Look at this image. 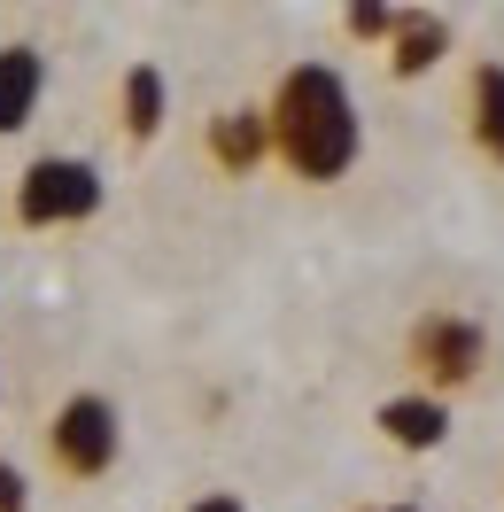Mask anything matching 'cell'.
<instances>
[{"label":"cell","instance_id":"3957f363","mask_svg":"<svg viewBox=\"0 0 504 512\" xmlns=\"http://www.w3.org/2000/svg\"><path fill=\"white\" fill-rule=\"evenodd\" d=\"M117 404L109 396H70L63 412H55V458H63V474H78V481H94V474H109L117 466Z\"/></svg>","mask_w":504,"mask_h":512},{"label":"cell","instance_id":"9c48e42d","mask_svg":"<svg viewBox=\"0 0 504 512\" xmlns=\"http://www.w3.org/2000/svg\"><path fill=\"white\" fill-rule=\"evenodd\" d=\"M473 140H481V156L504 163V63H481L473 70Z\"/></svg>","mask_w":504,"mask_h":512},{"label":"cell","instance_id":"ba28073f","mask_svg":"<svg viewBox=\"0 0 504 512\" xmlns=\"http://www.w3.org/2000/svg\"><path fill=\"white\" fill-rule=\"evenodd\" d=\"M264 148H272V132H264V109H225L218 125H210V156H218L225 171H249Z\"/></svg>","mask_w":504,"mask_h":512},{"label":"cell","instance_id":"7a4b0ae2","mask_svg":"<svg viewBox=\"0 0 504 512\" xmlns=\"http://www.w3.org/2000/svg\"><path fill=\"white\" fill-rule=\"evenodd\" d=\"M101 210V171L86 156H39L16 187V218L24 225H78Z\"/></svg>","mask_w":504,"mask_h":512},{"label":"cell","instance_id":"8fae6325","mask_svg":"<svg viewBox=\"0 0 504 512\" xmlns=\"http://www.w3.org/2000/svg\"><path fill=\"white\" fill-rule=\"evenodd\" d=\"M349 32H357V39H380V32H396V8H349Z\"/></svg>","mask_w":504,"mask_h":512},{"label":"cell","instance_id":"4fadbf2b","mask_svg":"<svg viewBox=\"0 0 504 512\" xmlns=\"http://www.w3.org/2000/svg\"><path fill=\"white\" fill-rule=\"evenodd\" d=\"M187 512H249L241 497H202V505H187Z\"/></svg>","mask_w":504,"mask_h":512},{"label":"cell","instance_id":"277c9868","mask_svg":"<svg viewBox=\"0 0 504 512\" xmlns=\"http://www.w3.org/2000/svg\"><path fill=\"white\" fill-rule=\"evenodd\" d=\"M481 350H489V342H481V326L458 319V311H435V319L411 326V357H419V365H427L442 388L473 381V373H481Z\"/></svg>","mask_w":504,"mask_h":512},{"label":"cell","instance_id":"52a82bcc","mask_svg":"<svg viewBox=\"0 0 504 512\" xmlns=\"http://www.w3.org/2000/svg\"><path fill=\"white\" fill-rule=\"evenodd\" d=\"M380 435L404 443V450H435L450 435V404L442 396H388L380 404Z\"/></svg>","mask_w":504,"mask_h":512},{"label":"cell","instance_id":"5b68a950","mask_svg":"<svg viewBox=\"0 0 504 512\" xmlns=\"http://www.w3.org/2000/svg\"><path fill=\"white\" fill-rule=\"evenodd\" d=\"M47 94V55L39 47H0V132H16Z\"/></svg>","mask_w":504,"mask_h":512},{"label":"cell","instance_id":"30bf717a","mask_svg":"<svg viewBox=\"0 0 504 512\" xmlns=\"http://www.w3.org/2000/svg\"><path fill=\"white\" fill-rule=\"evenodd\" d=\"M163 109H171L163 70H156V63L125 70V132H132V140H156V132H163Z\"/></svg>","mask_w":504,"mask_h":512},{"label":"cell","instance_id":"6da1fadb","mask_svg":"<svg viewBox=\"0 0 504 512\" xmlns=\"http://www.w3.org/2000/svg\"><path fill=\"white\" fill-rule=\"evenodd\" d=\"M264 132H272V148L295 179H311V187H334L349 179V163L365 148V125H357V94H349V78L334 63H295L280 78V94L264 109Z\"/></svg>","mask_w":504,"mask_h":512},{"label":"cell","instance_id":"7c38bea8","mask_svg":"<svg viewBox=\"0 0 504 512\" xmlns=\"http://www.w3.org/2000/svg\"><path fill=\"white\" fill-rule=\"evenodd\" d=\"M24 505H32V489H24V474L0 458V512H24Z\"/></svg>","mask_w":504,"mask_h":512},{"label":"cell","instance_id":"5bb4252c","mask_svg":"<svg viewBox=\"0 0 504 512\" xmlns=\"http://www.w3.org/2000/svg\"><path fill=\"white\" fill-rule=\"evenodd\" d=\"M380 512H419V505H380Z\"/></svg>","mask_w":504,"mask_h":512},{"label":"cell","instance_id":"8992f818","mask_svg":"<svg viewBox=\"0 0 504 512\" xmlns=\"http://www.w3.org/2000/svg\"><path fill=\"white\" fill-rule=\"evenodd\" d=\"M450 55V16H427V8H396V47H388V63L396 78H419V70H435Z\"/></svg>","mask_w":504,"mask_h":512}]
</instances>
